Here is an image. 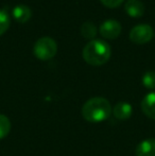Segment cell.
<instances>
[{
	"instance_id": "cell-1",
	"label": "cell",
	"mask_w": 155,
	"mask_h": 156,
	"mask_svg": "<svg viewBox=\"0 0 155 156\" xmlns=\"http://www.w3.org/2000/svg\"><path fill=\"white\" fill-rule=\"evenodd\" d=\"M82 115L86 121L99 123L110 118L112 115V105L105 98L95 97L86 101V103L83 105Z\"/></svg>"
},
{
	"instance_id": "cell-2",
	"label": "cell",
	"mask_w": 155,
	"mask_h": 156,
	"mask_svg": "<svg viewBox=\"0 0 155 156\" xmlns=\"http://www.w3.org/2000/svg\"><path fill=\"white\" fill-rule=\"evenodd\" d=\"M112 50L106 41L101 39H93L83 49V58L91 66L104 65L111 58Z\"/></svg>"
},
{
	"instance_id": "cell-3",
	"label": "cell",
	"mask_w": 155,
	"mask_h": 156,
	"mask_svg": "<svg viewBox=\"0 0 155 156\" xmlns=\"http://www.w3.org/2000/svg\"><path fill=\"white\" fill-rule=\"evenodd\" d=\"M58 51V45L51 37H41L35 43L33 48L34 55L41 61H49L54 58Z\"/></svg>"
},
{
	"instance_id": "cell-4",
	"label": "cell",
	"mask_w": 155,
	"mask_h": 156,
	"mask_svg": "<svg viewBox=\"0 0 155 156\" xmlns=\"http://www.w3.org/2000/svg\"><path fill=\"white\" fill-rule=\"evenodd\" d=\"M154 35L153 29L149 25H138L130 32V39L135 44L143 45L149 43Z\"/></svg>"
},
{
	"instance_id": "cell-5",
	"label": "cell",
	"mask_w": 155,
	"mask_h": 156,
	"mask_svg": "<svg viewBox=\"0 0 155 156\" xmlns=\"http://www.w3.org/2000/svg\"><path fill=\"white\" fill-rule=\"evenodd\" d=\"M99 32L104 38L115 39L121 33V25L115 19H108L101 23Z\"/></svg>"
},
{
	"instance_id": "cell-6",
	"label": "cell",
	"mask_w": 155,
	"mask_h": 156,
	"mask_svg": "<svg viewBox=\"0 0 155 156\" xmlns=\"http://www.w3.org/2000/svg\"><path fill=\"white\" fill-rule=\"evenodd\" d=\"M133 107L128 102H118L113 108V115L118 120H126L132 116Z\"/></svg>"
},
{
	"instance_id": "cell-7",
	"label": "cell",
	"mask_w": 155,
	"mask_h": 156,
	"mask_svg": "<svg viewBox=\"0 0 155 156\" xmlns=\"http://www.w3.org/2000/svg\"><path fill=\"white\" fill-rule=\"evenodd\" d=\"M136 156H155V139L149 138V139L143 140L135 150Z\"/></svg>"
},
{
	"instance_id": "cell-8",
	"label": "cell",
	"mask_w": 155,
	"mask_h": 156,
	"mask_svg": "<svg viewBox=\"0 0 155 156\" xmlns=\"http://www.w3.org/2000/svg\"><path fill=\"white\" fill-rule=\"evenodd\" d=\"M141 109L147 117L155 120V93L148 94L141 101Z\"/></svg>"
},
{
	"instance_id": "cell-9",
	"label": "cell",
	"mask_w": 155,
	"mask_h": 156,
	"mask_svg": "<svg viewBox=\"0 0 155 156\" xmlns=\"http://www.w3.org/2000/svg\"><path fill=\"white\" fill-rule=\"evenodd\" d=\"M124 9H125L126 14L134 18L141 17L145 13V5L139 0H129L125 3Z\"/></svg>"
},
{
	"instance_id": "cell-10",
	"label": "cell",
	"mask_w": 155,
	"mask_h": 156,
	"mask_svg": "<svg viewBox=\"0 0 155 156\" xmlns=\"http://www.w3.org/2000/svg\"><path fill=\"white\" fill-rule=\"evenodd\" d=\"M13 16L18 23H27L31 18L32 11L29 6L25 5V4H19V5L15 6L14 10H13Z\"/></svg>"
},
{
	"instance_id": "cell-11",
	"label": "cell",
	"mask_w": 155,
	"mask_h": 156,
	"mask_svg": "<svg viewBox=\"0 0 155 156\" xmlns=\"http://www.w3.org/2000/svg\"><path fill=\"white\" fill-rule=\"evenodd\" d=\"M81 33H82V35L85 38L93 41V38H95V36L97 35V28H96V26L93 23L86 21L81 27Z\"/></svg>"
},
{
	"instance_id": "cell-12",
	"label": "cell",
	"mask_w": 155,
	"mask_h": 156,
	"mask_svg": "<svg viewBox=\"0 0 155 156\" xmlns=\"http://www.w3.org/2000/svg\"><path fill=\"white\" fill-rule=\"evenodd\" d=\"M11 131V122L6 116L0 114V139H3Z\"/></svg>"
},
{
	"instance_id": "cell-13",
	"label": "cell",
	"mask_w": 155,
	"mask_h": 156,
	"mask_svg": "<svg viewBox=\"0 0 155 156\" xmlns=\"http://www.w3.org/2000/svg\"><path fill=\"white\" fill-rule=\"evenodd\" d=\"M10 16L8 12L4 10H0V36L6 32V30L10 28Z\"/></svg>"
},
{
	"instance_id": "cell-14",
	"label": "cell",
	"mask_w": 155,
	"mask_h": 156,
	"mask_svg": "<svg viewBox=\"0 0 155 156\" xmlns=\"http://www.w3.org/2000/svg\"><path fill=\"white\" fill-rule=\"evenodd\" d=\"M143 84L148 89H155V71H148L143 74Z\"/></svg>"
},
{
	"instance_id": "cell-15",
	"label": "cell",
	"mask_w": 155,
	"mask_h": 156,
	"mask_svg": "<svg viewBox=\"0 0 155 156\" xmlns=\"http://www.w3.org/2000/svg\"><path fill=\"white\" fill-rule=\"evenodd\" d=\"M100 1L105 6H107V8L115 9V8H117V6H119L120 4L123 2V0H100Z\"/></svg>"
}]
</instances>
